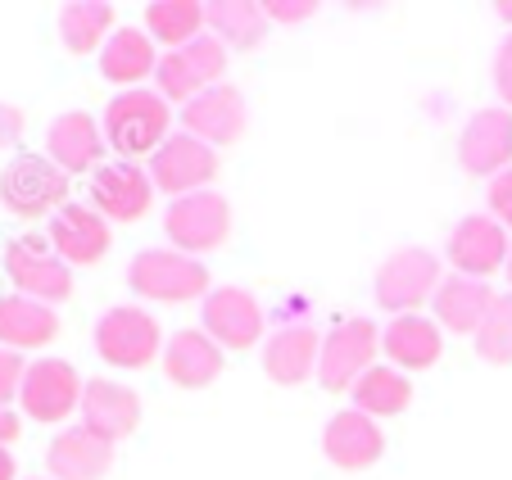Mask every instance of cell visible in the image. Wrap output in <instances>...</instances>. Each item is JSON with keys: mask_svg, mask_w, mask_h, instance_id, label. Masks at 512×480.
Listing matches in <instances>:
<instances>
[{"mask_svg": "<svg viewBox=\"0 0 512 480\" xmlns=\"http://www.w3.org/2000/svg\"><path fill=\"white\" fill-rule=\"evenodd\" d=\"M381 349H386L399 367H413L417 372V367H431L435 358L445 354V336H440L435 322L408 313V317H395V322H390V331L381 336Z\"/></svg>", "mask_w": 512, "mask_h": 480, "instance_id": "d4e9b609", "label": "cell"}, {"mask_svg": "<svg viewBox=\"0 0 512 480\" xmlns=\"http://www.w3.org/2000/svg\"><path fill=\"white\" fill-rule=\"evenodd\" d=\"M105 154V132L96 127V118L73 109V114H59L46 132V159L59 168V173H87V168L100 164Z\"/></svg>", "mask_w": 512, "mask_h": 480, "instance_id": "2e32d148", "label": "cell"}, {"mask_svg": "<svg viewBox=\"0 0 512 480\" xmlns=\"http://www.w3.org/2000/svg\"><path fill=\"white\" fill-rule=\"evenodd\" d=\"M213 177H218V154H213V145L195 141L191 132L168 136V141L150 154V182H155L159 191H168L173 200L195 195L200 186H209Z\"/></svg>", "mask_w": 512, "mask_h": 480, "instance_id": "8992f818", "label": "cell"}, {"mask_svg": "<svg viewBox=\"0 0 512 480\" xmlns=\"http://www.w3.org/2000/svg\"><path fill=\"white\" fill-rule=\"evenodd\" d=\"M318 358H322L318 331L295 322V327H281L277 336H268V345H263V372L277 385H300L318 367Z\"/></svg>", "mask_w": 512, "mask_h": 480, "instance_id": "44dd1931", "label": "cell"}, {"mask_svg": "<svg viewBox=\"0 0 512 480\" xmlns=\"http://www.w3.org/2000/svg\"><path fill=\"white\" fill-rule=\"evenodd\" d=\"M313 0H263V14L268 19H277V23H304V19H313Z\"/></svg>", "mask_w": 512, "mask_h": 480, "instance_id": "e575fe53", "label": "cell"}, {"mask_svg": "<svg viewBox=\"0 0 512 480\" xmlns=\"http://www.w3.org/2000/svg\"><path fill=\"white\" fill-rule=\"evenodd\" d=\"M0 480H14V453L0 444Z\"/></svg>", "mask_w": 512, "mask_h": 480, "instance_id": "f35d334b", "label": "cell"}, {"mask_svg": "<svg viewBox=\"0 0 512 480\" xmlns=\"http://www.w3.org/2000/svg\"><path fill=\"white\" fill-rule=\"evenodd\" d=\"M476 354L499 367L512 363V295L494 299V308L485 313L481 331H476Z\"/></svg>", "mask_w": 512, "mask_h": 480, "instance_id": "4dcf8cb0", "label": "cell"}, {"mask_svg": "<svg viewBox=\"0 0 512 480\" xmlns=\"http://www.w3.org/2000/svg\"><path fill=\"white\" fill-rule=\"evenodd\" d=\"M494 290L485 281H472V277H445L440 290H435V317L440 327L458 331V336H476L485 322V313L494 308Z\"/></svg>", "mask_w": 512, "mask_h": 480, "instance_id": "7402d4cb", "label": "cell"}, {"mask_svg": "<svg viewBox=\"0 0 512 480\" xmlns=\"http://www.w3.org/2000/svg\"><path fill=\"white\" fill-rule=\"evenodd\" d=\"M494 87H499L503 105L512 109V37L499 46V55H494Z\"/></svg>", "mask_w": 512, "mask_h": 480, "instance_id": "d590c367", "label": "cell"}, {"mask_svg": "<svg viewBox=\"0 0 512 480\" xmlns=\"http://www.w3.org/2000/svg\"><path fill=\"white\" fill-rule=\"evenodd\" d=\"M23 109L14 105H0V150H14V145L23 141Z\"/></svg>", "mask_w": 512, "mask_h": 480, "instance_id": "8d00e7d4", "label": "cell"}, {"mask_svg": "<svg viewBox=\"0 0 512 480\" xmlns=\"http://www.w3.org/2000/svg\"><path fill=\"white\" fill-rule=\"evenodd\" d=\"M490 213L499 227H512V168L490 182Z\"/></svg>", "mask_w": 512, "mask_h": 480, "instance_id": "836d02e7", "label": "cell"}, {"mask_svg": "<svg viewBox=\"0 0 512 480\" xmlns=\"http://www.w3.org/2000/svg\"><path fill=\"white\" fill-rule=\"evenodd\" d=\"M408 399H413V385H408V376L395 372V367H372V372H363V381L354 385V404H358V413H368V417L404 413Z\"/></svg>", "mask_w": 512, "mask_h": 480, "instance_id": "f546056e", "label": "cell"}, {"mask_svg": "<svg viewBox=\"0 0 512 480\" xmlns=\"http://www.w3.org/2000/svg\"><path fill=\"white\" fill-rule=\"evenodd\" d=\"M127 281L141 299H159V304H182L209 290V268L182 250H141L127 268Z\"/></svg>", "mask_w": 512, "mask_h": 480, "instance_id": "6da1fadb", "label": "cell"}, {"mask_svg": "<svg viewBox=\"0 0 512 480\" xmlns=\"http://www.w3.org/2000/svg\"><path fill=\"white\" fill-rule=\"evenodd\" d=\"M458 164L472 177H499L512 164V114L508 109H481L458 136Z\"/></svg>", "mask_w": 512, "mask_h": 480, "instance_id": "8fae6325", "label": "cell"}, {"mask_svg": "<svg viewBox=\"0 0 512 480\" xmlns=\"http://www.w3.org/2000/svg\"><path fill=\"white\" fill-rule=\"evenodd\" d=\"M78 413L91 435L114 444L136 431V422H141V399H136V390H127V385H118V381H87Z\"/></svg>", "mask_w": 512, "mask_h": 480, "instance_id": "e0dca14e", "label": "cell"}, {"mask_svg": "<svg viewBox=\"0 0 512 480\" xmlns=\"http://www.w3.org/2000/svg\"><path fill=\"white\" fill-rule=\"evenodd\" d=\"M109 28H114V5H105V0H73L59 10V37L73 55L96 50Z\"/></svg>", "mask_w": 512, "mask_h": 480, "instance_id": "83f0119b", "label": "cell"}, {"mask_svg": "<svg viewBox=\"0 0 512 480\" xmlns=\"http://www.w3.org/2000/svg\"><path fill=\"white\" fill-rule=\"evenodd\" d=\"M164 372L182 390H200L223 372V349L213 345L204 331H177L164 349Z\"/></svg>", "mask_w": 512, "mask_h": 480, "instance_id": "603a6c76", "label": "cell"}, {"mask_svg": "<svg viewBox=\"0 0 512 480\" xmlns=\"http://www.w3.org/2000/svg\"><path fill=\"white\" fill-rule=\"evenodd\" d=\"M431 290H440V259L431 250H417V245L390 254L377 272V304L390 308L395 317H408L417 304H426Z\"/></svg>", "mask_w": 512, "mask_h": 480, "instance_id": "ba28073f", "label": "cell"}, {"mask_svg": "<svg viewBox=\"0 0 512 480\" xmlns=\"http://www.w3.org/2000/svg\"><path fill=\"white\" fill-rule=\"evenodd\" d=\"M377 349H381V340L368 317L340 322V327L322 340V358H318L322 390H331V394L354 390V385L363 381V372H372V354H377Z\"/></svg>", "mask_w": 512, "mask_h": 480, "instance_id": "5b68a950", "label": "cell"}, {"mask_svg": "<svg viewBox=\"0 0 512 480\" xmlns=\"http://www.w3.org/2000/svg\"><path fill=\"white\" fill-rule=\"evenodd\" d=\"M5 272H10V281L19 286V295L37 299V304H59V299H68V290H73L68 263L37 236L10 240V250H5Z\"/></svg>", "mask_w": 512, "mask_h": 480, "instance_id": "52a82bcc", "label": "cell"}, {"mask_svg": "<svg viewBox=\"0 0 512 480\" xmlns=\"http://www.w3.org/2000/svg\"><path fill=\"white\" fill-rule=\"evenodd\" d=\"M494 10H499V19H503V23H512V0H499Z\"/></svg>", "mask_w": 512, "mask_h": 480, "instance_id": "ab89813d", "label": "cell"}, {"mask_svg": "<svg viewBox=\"0 0 512 480\" xmlns=\"http://www.w3.org/2000/svg\"><path fill=\"white\" fill-rule=\"evenodd\" d=\"M64 195H68V173H59L46 154H19L0 173V204L10 213H19V218L59 213Z\"/></svg>", "mask_w": 512, "mask_h": 480, "instance_id": "3957f363", "label": "cell"}, {"mask_svg": "<svg viewBox=\"0 0 512 480\" xmlns=\"http://www.w3.org/2000/svg\"><path fill=\"white\" fill-rule=\"evenodd\" d=\"M59 331V317L50 304H37L28 295L0 299V349H37L50 345Z\"/></svg>", "mask_w": 512, "mask_h": 480, "instance_id": "cb8c5ba5", "label": "cell"}, {"mask_svg": "<svg viewBox=\"0 0 512 480\" xmlns=\"http://www.w3.org/2000/svg\"><path fill=\"white\" fill-rule=\"evenodd\" d=\"M96 354L114 367H145L159 354V322L145 308H109L96 322Z\"/></svg>", "mask_w": 512, "mask_h": 480, "instance_id": "30bf717a", "label": "cell"}, {"mask_svg": "<svg viewBox=\"0 0 512 480\" xmlns=\"http://www.w3.org/2000/svg\"><path fill=\"white\" fill-rule=\"evenodd\" d=\"M10 440H19V417L10 408H0V444H10Z\"/></svg>", "mask_w": 512, "mask_h": 480, "instance_id": "74e56055", "label": "cell"}, {"mask_svg": "<svg viewBox=\"0 0 512 480\" xmlns=\"http://www.w3.org/2000/svg\"><path fill=\"white\" fill-rule=\"evenodd\" d=\"M508 281H512V254H508Z\"/></svg>", "mask_w": 512, "mask_h": 480, "instance_id": "60d3db41", "label": "cell"}, {"mask_svg": "<svg viewBox=\"0 0 512 480\" xmlns=\"http://www.w3.org/2000/svg\"><path fill=\"white\" fill-rule=\"evenodd\" d=\"M155 46H150V32L141 28H118L109 37V46L100 50V73L109 82H141L145 73H155Z\"/></svg>", "mask_w": 512, "mask_h": 480, "instance_id": "4316f807", "label": "cell"}, {"mask_svg": "<svg viewBox=\"0 0 512 480\" xmlns=\"http://www.w3.org/2000/svg\"><path fill=\"white\" fill-rule=\"evenodd\" d=\"M46 467L55 480H100L114 467V444L91 435L87 426L59 431L46 449Z\"/></svg>", "mask_w": 512, "mask_h": 480, "instance_id": "d6986e66", "label": "cell"}, {"mask_svg": "<svg viewBox=\"0 0 512 480\" xmlns=\"http://www.w3.org/2000/svg\"><path fill=\"white\" fill-rule=\"evenodd\" d=\"M164 231L182 254H204V250H218L232 231V209L218 191H195L182 195V200L168 204L164 213Z\"/></svg>", "mask_w": 512, "mask_h": 480, "instance_id": "277c9868", "label": "cell"}, {"mask_svg": "<svg viewBox=\"0 0 512 480\" xmlns=\"http://www.w3.org/2000/svg\"><path fill=\"white\" fill-rule=\"evenodd\" d=\"M182 123H186V132L204 145H232L236 136L245 132V96L236 87H227V82H218V87L200 91V96L186 105Z\"/></svg>", "mask_w": 512, "mask_h": 480, "instance_id": "9a60e30c", "label": "cell"}, {"mask_svg": "<svg viewBox=\"0 0 512 480\" xmlns=\"http://www.w3.org/2000/svg\"><path fill=\"white\" fill-rule=\"evenodd\" d=\"M168 100L155 91H123L105 109V141L118 154H145L168 141Z\"/></svg>", "mask_w": 512, "mask_h": 480, "instance_id": "7a4b0ae2", "label": "cell"}, {"mask_svg": "<svg viewBox=\"0 0 512 480\" xmlns=\"http://www.w3.org/2000/svg\"><path fill=\"white\" fill-rule=\"evenodd\" d=\"M155 200V182L141 173L136 164L118 159V164H100L96 177H91V209L100 218L114 222H136Z\"/></svg>", "mask_w": 512, "mask_h": 480, "instance_id": "4fadbf2b", "label": "cell"}, {"mask_svg": "<svg viewBox=\"0 0 512 480\" xmlns=\"http://www.w3.org/2000/svg\"><path fill=\"white\" fill-rule=\"evenodd\" d=\"M204 23L213 28V37L236 50L263 46V32H268V14L254 0H213V5H204Z\"/></svg>", "mask_w": 512, "mask_h": 480, "instance_id": "484cf974", "label": "cell"}, {"mask_svg": "<svg viewBox=\"0 0 512 480\" xmlns=\"http://www.w3.org/2000/svg\"><path fill=\"white\" fill-rule=\"evenodd\" d=\"M82 376L73 363L64 358H41V363L28 367L19 390V404L32 422H64L73 408H82Z\"/></svg>", "mask_w": 512, "mask_h": 480, "instance_id": "9c48e42d", "label": "cell"}, {"mask_svg": "<svg viewBox=\"0 0 512 480\" xmlns=\"http://www.w3.org/2000/svg\"><path fill=\"white\" fill-rule=\"evenodd\" d=\"M508 231L499 227L494 218L485 213H472L454 227L449 236V263L458 268V277H472V281H485L490 272H499L508 263Z\"/></svg>", "mask_w": 512, "mask_h": 480, "instance_id": "5bb4252c", "label": "cell"}, {"mask_svg": "<svg viewBox=\"0 0 512 480\" xmlns=\"http://www.w3.org/2000/svg\"><path fill=\"white\" fill-rule=\"evenodd\" d=\"M145 28L150 37L164 41V46H191L204 28V5L200 0H155L145 5Z\"/></svg>", "mask_w": 512, "mask_h": 480, "instance_id": "f1b7e54d", "label": "cell"}, {"mask_svg": "<svg viewBox=\"0 0 512 480\" xmlns=\"http://www.w3.org/2000/svg\"><path fill=\"white\" fill-rule=\"evenodd\" d=\"M182 55V64L191 68V77L200 82L204 91L209 87H218L223 82V68H227V50H223V41L218 37H195L191 46H182L177 50Z\"/></svg>", "mask_w": 512, "mask_h": 480, "instance_id": "1f68e13d", "label": "cell"}, {"mask_svg": "<svg viewBox=\"0 0 512 480\" xmlns=\"http://www.w3.org/2000/svg\"><path fill=\"white\" fill-rule=\"evenodd\" d=\"M23 376H28V363L19 358V349H0V408L19 399Z\"/></svg>", "mask_w": 512, "mask_h": 480, "instance_id": "d6a6232c", "label": "cell"}, {"mask_svg": "<svg viewBox=\"0 0 512 480\" xmlns=\"http://www.w3.org/2000/svg\"><path fill=\"white\" fill-rule=\"evenodd\" d=\"M381 449H386V440H381L377 422H372L368 413H358V408L331 417L327 431H322V453H327L336 467H345V471L372 467V462L381 458Z\"/></svg>", "mask_w": 512, "mask_h": 480, "instance_id": "ffe728a7", "label": "cell"}, {"mask_svg": "<svg viewBox=\"0 0 512 480\" xmlns=\"http://www.w3.org/2000/svg\"><path fill=\"white\" fill-rule=\"evenodd\" d=\"M204 336L218 349H250L263 336V308L254 304L250 290L218 286L204 299Z\"/></svg>", "mask_w": 512, "mask_h": 480, "instance_id": "7c38bea8", "label": "cell"}, {"mask_svg": "<svg viewBox=\"0 0 512 480\" xmlns=\"http://www.w3.org/2000/svg\"><path fill=\"white\" fill-rule=\"evenodd\" d=\"M50 250L64 263H96L109 250V222L87 204H64L50 218Z\"/></svg>", "mask_w": 512, "mask_h": 480, "instance_id": "ac0fdd59", "label": "cell"}]
</instances>
